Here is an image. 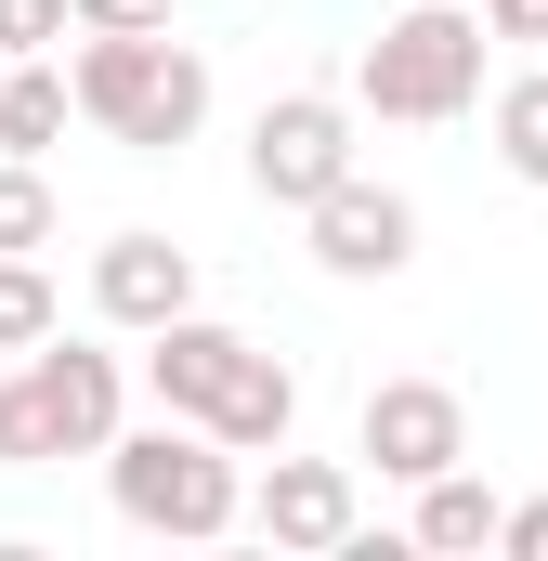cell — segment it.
Returning <instances> with one entry per match:
<instances>
[{
  "mask_svg": "<svg viewBox=\"0 0 548 561\" xmlns=\"http://www.w3.org/2000/svg\"><path fill=\"white\" fill-rule=\"evenodd\" d=\"M496 170L510 183H548V66H523L496 92Z\"/></svg>",
  "mask_w": 548,
  "mask_h": 561,
  "instance_id": "cell-14",
  "label": "cell"
},
{
  "mask_svg": "<svg viewBox=\"0 0 548 561\" xmlns=\"http://www.w3.org/2000/svg\"><path fill=\"white\" fill-rule=\"evenodd\" d=\"M483 26L496 39H548V0H483Z\"/></svg>",
  "mask_w": 548,
  "mask_h": 561,
  "instance_id": "cell-21",
  "label": "cell"
},
{
  "mask_svg": "<svg viewBox=\"0 0 548 561\" xmlns=\"http://www.w3.org/2000/svg\"><path fill=\"white\" fill-rule=\"evenodd\" d=\"M79 26H170V0H79Z\"/></svg>",
  "mask_w": 548,
  "mask_h": 561,
  "instance_id": "cell-20",
  "label": "cell"
},
{
  "mask_svg": "<svg viewBox=\"0 0 548 561\" xmlns=\"http://www.w3.org/2000/svg\"><path fill=\"white\" fill-rule=\"evenodd\" d=\"M79 39V0H0V53L26 66V53H66Z\"/></svg>",
  "mask_w": 548,
  "mask_h": 561,
  "instance_id": "cell-18",
  "label": "cell"
},
{
  "mask_svg": "<svg viewBox=\"0 0 548 561\" xmlns=\"http://www.w3.org/2000/svg\"><path fill=\"white\" fill-rule=\"evenodd\" d=\"M26 379H39V405H53V431H66V457H105L118 431H132V366L105 353V340H39L26 353Z\"/></svg>",
  "mask_w": 548,
  "mask_h": 561,
  "instance_id": "cell-8",
  "label": "cell"
},
{
  "mask_svg": "<svg viewBox=\"0 0 548 561\" xmlns=\"http://www.w3.org/2000/svg\"><path fill=\"white\" fill-rule=\"evenodd\" d=\"M483 53H496L483 0H406V13L353 53V105H366V118H406V131H444V118L483 105Z\"/></svg>",
  "mask_w": 548,
  "mask_h": 561,
  "instance_id": "cell-3",
  "label": "cell"
},
{
  "mask_svg": "<svg viewBox=\"0 0 548 561\" xmlns=\"http://www.w3.org/2000/svg\"><path fill=\"white\" fill-rule=\"evenodd\" d=\"M353 523H366V496H353L340 457H287V444L262 457V483H249V536L262 549H353Z\"/></svg>",
  "mask_w": 548,
  "mask_h": 561,
  "instance_id": "cell-7",
  "label": "cell"
},
{
  "mask_svg": "<svg viewBox=\"0 0 548 561\" xmlns=\"http://www.w3.org/2000/svg\"><path fill=\"white\" fill-rule=\"evenodd\" d=\"M249 366V327H222V313H170V327H144V392H157V419H196L222 405V379Z\"/></svg>",
  "mask_w": 548,
  "mask_h": 561,
  "instance_id": "cell-9",
  "label": "cell"
},
{
  "mask_svg": "<svg viewBox=\"0 0 548 561\" xmlns=\"http://www.w3.org/2000/svg\"><path fill=\"white\" fill-rule=\"evenodd\" d=\"M0 249H53V183H39V157H0Z\"/></svg>",
  "mask_w": 548,
  "mask_h": 561,
  "instance_id": "cell-17",
  "label": "cell"
},
{
  "mask_svg": "<svg viewBox=\"0 0 548 561\" xmlns=\"http://www.w3.org/2000/svg\"><path fill=\"white\" fill-rule=\"evenodd\" d=\"M496 549H510V561H548V496H523V510L496 523Z\"/></svg>",
  "mask_w": 548,
  "mask_h": 561,
  "instance_id": "cell-19",
  "label": "cell"
},
{
  "mask_svg": "<svg viewBox=\"0 0 548 561\" xmlns=\"http://www.w3.org/2000/svg\"><path fill=\"white\" fill-rule=\"evenodd\" d=\"M300 236H313V262H327L340 287H392V275L418 262V196H392V183H366V170H353L340 196H313V209H300Z\"/></svg>",
  "mask_w": 548,
  "mask_h": 561,
  "instance_id": "cell-6",
  "label": "cell"
},
{
  "mask_svg": "<svg viewBox=\"0 0 548 561\" xmlns=\"http://www.w3.org/2000/svg\"><path fill=\"white\" fill-rule=\"evenodd\" d=\"M249 183H262V209L340 196L353 183V105L340 92H274L262 118H249Z\"/></svg>",
  "mask_w": 548,
  "mask_h": 561,
  "instance_id": "cell-4",
  "label": "cell"
},
{
  "mask_svg": "<svg viewBox=\"0 0 548 561\" xmlns=\"http://www.w3.org/2000/svg\"><path fill=\"white\" fill-rule=\"evenodd\" d=\"M0 79H13V53H0Z\"/></svg>",
  "mask_w": 548,
  "mask_h": 561,
  "instance_id": "cell-22",
  "label": "cell"
},
{
  "mask_svg": "<svg viewBox=\"0 0 548 561\" xmlns=\"http://www.w3.org/2000/svg\"><path fill=\"white\" fill-rule=\"evenodd\" d=\"M496 523H510V510H496V496L470 483V457L418 483V549H496Z\"/></svg>",
  "mask_w": 548,
  "mask_h": 561,
  "instance_id": "cell-13",
  "label": "cell"
},
{
  "mask_svg": "<svg viewBox=\"0 0 548 561\" xmlns=\"http://www.w3.org/2000/svg\"><path fill=\"white\" fill-rule=\"evenodd\" d=\"M66 66H79V118L105 144H132V157H170L209 118V53L170 39V26H79Z\"/></svg>",
  "mask_w": 548,
  "mask_h": 561,
  "instance_id": "cell-1",
  "label": "cell"
},
{
  "mask_svg": "<svg viewBox=\"0 0 548 561\" xmlns=\"http://www.w3.org/2000/svg\"><path fill=\"white\" fill-rule=\"evenodd\" d=\"M53 327H66V300L39 275V249H0V353H39Z\"/></svg>",
  "mask_w": 548,
  "mask_h": 561,
  "instance_id": "cell-15",
  "label": "cell"
},
{
  "mask_svg": "<svg viewBox=\"0 0 548 561\" xmlns=\"http://www.w3.org/2000/svg\"><path fill=\"white\" fill-rule=\"evenodd\" d=\"M66 118H79V66H66V53H26V66L0 79V157H53Z\"/></svg>",
  "mask_w": 548,
  "mask_h": 561,
  "instance_id": "cell-12",
  "label": "cell"
},
{
  "mask_svg": "<svg viewBox=\"0 0 548 561\" xmlns=\"http://www.w3.org/2000/svg\"><path fill=\"white\" fill-rule=\"evenodd\" d=\"M105 496H118L132 536L209 549V536L249 523V457H236L222 431H196V419H157V431H118V444H105Z\"/></svg>",
  "mask_w": 548,
  "mask_h": 561,
  "instance_id": "cell-2",
  "label": "cell"
},
{
  "mask_svg": "<svg viewBox=\"0 0 548 561\" xmlns=\"http://www.w3.org/2000/svg\"><path fill=\"white\" fill-rule=\"evenodd\" d=\"M209 431H222L236 457H274V444L300 431V366H274L262 340H249V366L222 379V405H209Z\"/></svg>",
  "mask_w": 548,
  "mask_h": 561,
  "instance_id": "cell-11",
  "label": "cell"
},
{
  "mask_svg": "<svg viewBox=\"0 0 548 561\" xmlns=\"http://www.w3.org/2000/svg\"><path fill=\"white\" fill-rule=\"evenodd\" d=\"M92 313L105 327H170V313H196V249H170V236H105L92 249Z\"/></svg>",
  "mask_w": 548,
  "mask_h": 561,
  "instance_id": "cell-10",
  "label": "cell"
},
{
  "mask_svg": "<svg viewBox=\"0 0 548 561\" xmlns=\"http://www.w3.org/2000/svg\"><path fill=\"white\" fill-rule=\"evenodd\" d=\"M53 457H66V431L39 405V379L13 366V379H0V470H53Z\"/></svg>",
  "mask_w": 548,
  "mask_h": 561,
  "instance_id": "cell-16",
  "label": "cell"
},
{
  "mask_svg": "<svg viewBox=\"0 0 548 561\" xmlns=\"http://www.w3.org/2000/svg\"><path fill=\"white\" fill-rule=\"evenodd\" d=\"M353 457H366L379 483H431V470L470 457V405H457L444 379H379L366 419H353Z\"/></svg>",
  "mask_w": 548,
  "mask_h": 561,
  "instance_id": "cell-5",
  "label": "cell"
}]
</instances>
